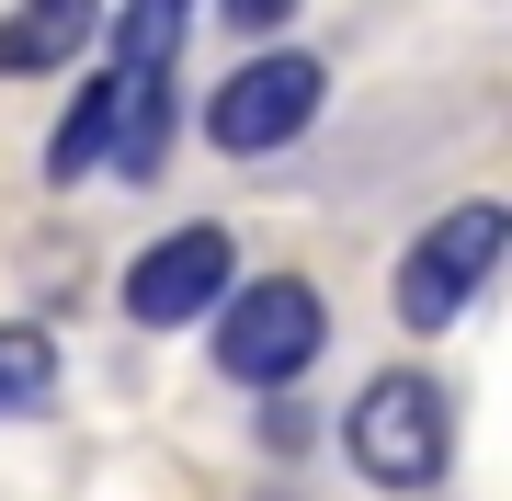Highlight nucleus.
<instances>
[{"label":"nucleus","mask_w":512,"mask_h":501,"mask_svg":"<svg viewBox=\"0 0 512 501\" xmlns=\"http://www.w3.org/2000/svg\"><path fill=\"white\" fill-rule=\"evenodd\" d=\"M183 12H194V0H126V23H114L126 69H171V46H183Z\"/></svg>","instance_id":"10"},{"label":"nucleus","mask_w":512,"mask_h":501,"mask_svg":"<svg viewBox=\"0 0 512 501\" xmlns=\"http://www.w3.org/2000/svg\"><path fill=\"white\" fill-rule=\"evenodd\" d=\"M342 456L365 467L376 490H433L444 479V456H456V399L433 388V376H376L365 399H353V422H342Z\"/></svg>","instance_id":"2"},{"label":"nucleus","mask_w":512,"mask_h":501,"mask_svg":"<svg viewBox=\"0 0 512 501\" xmlns=\"http://www.w3.org/2000/svg\"><path fill=\"white\" fill-rule=\"evenodd\" d=\"M330 342V308L308 274H251L217 297V376L228 388H296Z\"/></svg>","instance_id":"1"},{"label":"nucleus","mask_w":512,"mask_h":501,"mask_svg":"<svg viewBox=\"0 0 512 501\" xmlns=\"http://www.w3.org/2000/svg\"><path fill=\"white\" fill-rule=\"evenodd\" d=\"M319 103H330V69L308 46H274V57H239V69L217 80L205 137H217L228 160H274V149H296V137L319 126Z\"/></svg>","instance_id":"3"},{"label":"nucleus","mask_w":512,"mask_h":501,"mask_svg":"<svg viewBox=\"0 0 512 501\" xmlns=\"http://www.w3.org/2000/svg\"><path fill=\"white\" fill-rule=\"evenodd\" d=\"M217 12H228V35H285L296 0H217Z\"/></svg>","instance_id":"11"},{"label":"nucleus","mask_w":512,"mask_h":501,"mask_svg":"<svg viewBox=\"0 0 512 501\" xmlns=\"http://www.w3.org/2000/svg\"><path fill=\"white\" fill-rule=\"evenodd\" d=\"M103 160L126 171V183H160L171 160V69H114V137Z\"/></svg>","instance_id":"7"},{"label":"nucleus","mask_w":512,"mask_h":501,"mask_svg":"<svg viewBox=\"0 0 512 501\" xmlns=\"http://www.w3.org/2000/svg\"><path fill=\"white\" fill-rule=\"evenodd\" d=\"M501 240H512V217H501L490 194L444 205V217L410 240V262H399V319H410V331H444V319H467V297L490 285Z\"/></svg>","instance_id":"4"},{"label":"nucleus","mask_w":512,"mask_h":501,"mask_svg":"<svg viewBox=\"0 0 512 501\" xmlns=\"http://www.w3.org/2000/svg\"><path fill=\"white\" fill-rule=\"evenodd\" d=\"M57 399V342L35 319H0V422H23V410Z\"/></svg>","instance_id":"8"},{"label":"nucleus","mask_w":512,"mask_h":501,"mask_svg":"<svg viewBox=\"0 0 512 501\" xmlns=\"http://www.w3.org/2000/svg\"><path fill=\"white\" fill-rule=\"evenodd\" d=\"M103 137H114V80H92V92L69 103V126L46 137V183H80V171L103 160Z\"/></svg>","instance_id":"9"},{"label":"nucleus","mask_w":512,"mask_h":501,"mask_svg":"<svg viewBox=\"0 0 512 501\" xmlns=\"http://www.w3.org/2000/svg\"><path fill=\"white\" fill-rule=\"evenodd\" d=\"M228 274H239L228 228H171V240H148L126 262V319L137 331H194V319L228 297Z\"/></svg>","instance_id":"5"},{"label":"nucleus","mask_w":512,"mask_h":501,"mask_svg":"<svg viewBox=\"0 0 512 501\" xmlns=\"http://www.w3.org/2000/svg\"><path fill=\"white\" fill-rule=\"evenodd\" d=\"M103 35V0H12L0 12V80H35Z\"/></svg>","instance_id":"6"}]
</instances>
